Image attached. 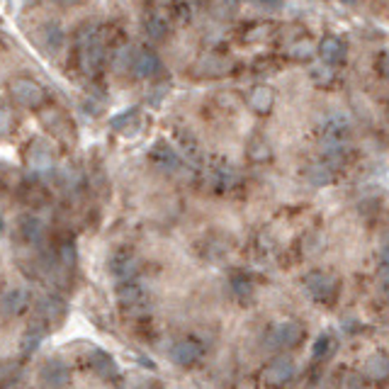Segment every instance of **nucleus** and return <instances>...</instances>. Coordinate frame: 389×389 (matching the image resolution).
<instances>
[{"instance_id":"obj_9","label":"nucleus","mask_w":389,"mask_h":389,"mask_svg":"<svg viewBox=\"0 0 389 389\" xmlns=\"http://www.w3.org/2000/svg\"><path fill=\"white\" fill-rule=\"evenodd\" d=\"M302 338V326L297 321H282L277 326H272L270 331V346L275 348H292L299 343Z\"/></svg>"},{"instance_id":"obj_25","label":"nucleus","mask_w":389,"mask_h":389,"mask_svg":"<svg viewBox=\"0 0 389 389\" xmlns=\"http://www.w3.org/2000/svg\"><path fill=\"white\" fill-rule=\"evenodd\" d=\"M137 117H139V110H127L124 114H117V117L112 119V129L124 134V137H132V134L141 127V119H137Z\"/></svg>"},{"instance_id":"obj_38","label":"nucleus","mask_w":389,"mask_h":389,"mask_svg":"<svg viewBox=\"0 0 389 389\" xmlns=\"http://www.w3.org/2000/svg\"><path fill=\"white\" fill-rule=\"evenodd\" d=\"M263 6H270V8H277L282 3V0H261Z\"/></svg>"},{"instance_id":"obj_1","label":"nucleus","mask_w":389,"mask_h":389,"mask_svg":"<svg viewBox=\"0 0 389 389\" xmlns=\"http://www.w3.org/2000/svg\"><path fill=\"white\" fill-rule=\"evenodd\" d=\"M41 124L46 127V132L52 134L59 141H66L68 146L76 143V124L73 119L63 112L61 108H44L41 110Z\"/></svg>"},{"instance_id":"obj_34","label":"nucleus","mask_w":389,"mask_h":389,"mask_svg":"<svg viewBox=\"0 0 389 389\" xmlns=\"http://www.w3.org/2000/svg\"><path fill=\"white\" fill-rule=\"evenodd\" d=\"M146 32H149V34L154 37V39H161V37H163L166 32H168V25H166V22L161 20V17H151V20L146 22Z\"/></svg>"},{"instance_id":"obj_27","label":"nucleus","mask_w":389,"mask_h":389,"mask_svg":"<svg viewBox=\"0 0 389 389\" xmlns=\"http://www.w3.org/2000/svg\"><path fill=\"white\" fill-rule=\"evenodd\" d=\"M343 44H341V39H336V37H328V39H323L321 44H319V54H321V61L323 63H338L341 59H343Z\"/></svg>"},{"instance_id":"obj_33","label":"nucleus","mask_w":389,"mask_h":389,"mask_svg":"<svg viewBox=\"0 0 389 389\" xmlns=\"http://www.w3.org/2000/svg\"><path fill=\"white\" fill-rule=\"evenodd\" d=\"M57 258H59V263H61V266H66L68 270H73V268H76V246H73L71 241H66V243L59 248Z\"/></svg>"},{"instance_id":"obj_30","label":"nucleus","mask_w":389,"mask_h":389,"mask_svg":"<svg viewBox=\"0 0 389 389\" xmlns=\"http://www.w3.org/2000/svg\"><path fill=\"white\" fill-rule=\"evenodd\" d=\"M248 156H251L253 161H268L270 159V146L266 143V139H261V137L251 139V143H248Z\"/></svg>"},{"instance_id":"obj_8","label":"nucleus","mask_w":389,"mask_h":389,"mask_svg":"<svg viewBox=\"0 0 389 389\" xmlns=\"http://www.w3.org/2000/svg\"><path fill=\"white\" fill-rule=\"evenodd\" d=\"M200 358H202V346L197 341H192V338H183V341L173 343V348H170V360L175 365H180V368H190V365H194Z\"/></svg>"},{"instance_id":"obj_41","label":"nucleus","mask_w":389,"mask_h":389,"mask_svg":"<svg viewBox=\"0 0 389 389\" xmlns=\"http://www.w3.org/2000/svg\"><path fill=\"white\" fill-rule=\"evenodd\" d=\"M0 229H3V219H0Z\"/></svg>"},{"instance_id":"obj_3","label":"nucleus","mask_w":389,"mask_h":389,"mask_svg":"<svg viewBox=\"0 0 389 389\" xmlns=\"http://www.w3.org/2000/svg\"><path fill=\"white\" fill-rule=\"evenodd\" d=\"M25 163H27V168L34 170V173H46V170H52L54 163H57L54 146L46 141L44 137L32 139L25 149Z\"/></svg>"},{"instance_id":"obj_26","label":"nucleus","mask_w":389,"mask_h":389,"mask_svg":"<svg viewBox=\"0 0 389 389\" xmlns=\"http://www.w3.org/2000/svg\"><path fill=\"white\" fill-rule=\"evenodd\" d=\"M15 127H17L15 108H12V105L8 103V100H3V97H0V139L12 137Z\"/></svg>"},{"instance_id":"obj_19","label":"nucleus","mask_w":389,"mask_h":389,"mask_svg":"<svg viewBox=\"0 0 389 389\" xmlns=\"http://www.w3.org/2000/svg\"><path fill=\"white\" fill-rule=\"evenodd\" d=\"M229 68H231L229 59L217 57V54H207V57H202L200 61H197L194 73H200V76H207V78H217V76H224Z\"/></svg>"},{"instance_id":"obj_11","label":"nucleus","mask_w":389,"mask_h":389,"mask_svg":"<svg viewBox=\"0 0 389 389\" xmlns=\"http://www.w3.org/2000/svg\"><path fill=\"white\" fill-rule=\"evenodd\" d=\"M295 372H297V370H295V363H292L290 355H280V358H275L268 365L263 377H266L268 384H287L295 377Z\"/></svg>"},{"instance_id":"obj_31","label":"nucleus","mask_w":389,"mask_h":389,"mask_svg":"<svg viewBox=\"0 0 389 389\" xmlns=\"http://www.w3.org/2000/svg\"><path fill=\"white\" fill-rule=\"evenodd\" d=\"M333 338H331V333H323V336H319L317 338V343H314V360H323V358H328L331 355V350H333Z\"/></svg>"},{"instance_id":"obj_12","label":"nucleus","mask_w":389,"mask_h":389,"mask_svg":"<svg viewBox=\"0 0 389 389\" xmlns=\"http://www.w3.org/2000/svg\"><path fill=\"white\" fill-rule=\"evenodd\" d=\"M41 319H44L49 326H59V323L66 319V304H63V299L54 297V295H49V297L39 299V304H37V312Z\"/></svg>"},{"instance_id":"obj_6","label":"nucleus","mask_w":389,"mask_h":389,"mask_svg":"<svg viewBox=\"0 0 389 389\" xmlns=\"http://www.w3.org/2000/svg\"><path fill=\"white\" fill-rule=\"evenodd\" d=\"M321 139L326 149H341L350 139V122L343 114H333V117L323 119L321 127Z\"/></svg>"},{"instance_id":"obj_35","label":"nucleus","mask_w":389,"mask_h":389,"mask_svg":"<svg viewBox=\"0 0 389 389\" xmlns=\"http://www.w3.org/2000/svg\"><path fill=\"white\" fill-rule=\"evenodd\" d=\"M234 292L241 299H248L253 295V285L248 280H243V277H234Z\"/></svg>"},{"instance_id":"obj_7","label":"nucleus","mask_w":389,"mask_h":389,"mask_svg":"<svg viewBox=\"0 0 389 389\" xmlns=\"http://www.w3.org/2000/svg\"><path fill=\"white\" fill-rule=\"evenodd\" d=\"M49 323L44 321V319L39 317V314H34V317L30 319V323H27V331L25 336H22V343H20V350L22 355H32L37 348L41 346V341L46 338V333H49Z\"/></svg>"},{"instance_id":"obj_15","label":"nucleus","mask_w":389,"mask_h":389,"mask_svg":"<svg viewBox=\"0 0 389 389\" xmlns=\"http://www.w3.org/2000/svg\"><path fill=\"white\" fill-rule=\"evenodd\" d=\"M27 304H30V292L22 290V287H12L0 299V312L6 317H17V314L25 312Z\"/></svg>"},{"instance_id":"obj_39","label":"nucleus","mask_w":389,"mask_h":389,"mask_svg":"<svg viewBox=\"0 0 389 389\" xmlns=\"http://www.w3.org/2000/svg\"><path fill=\"white\" fill-rule=\"evenodd\" d=\"M54 3H59V6H76L78 0H54Z\"/></svg>"},{"instance_id":"obj_29","label":"nucleus","mask_w":389,"mask_h":389,"mask_svg":"<svg viewBox=\"0 0 389 389\" xmlns=\"http://www.w3.org/2000/svg\"><path fill=\"white\" fill-rule=\"evenodd\" d=\"M59 175H61V178H59V183H61L66 190H76L78 185L83 183V175L78 173L73 166H63V168L59 170Z\"/></svg>"},{"instance_id":"obj_2","label":"nucleus","mask_w":389,"mask_h":389,"mask_svg":"<svg viewBox=\"0 0 389 389\" xmlns=\"http://www.w3.org/2000/svg\"><path fill=\"white\" fill-rule=\"evenodd\" d=\"M10 97L15 100L20 108H27V110H37L44 105L46 95H44V88L39 86L37 81H32V78H25V76H17L10 81Z\"/></svg>"},{"instance_id":"obj_20","label":"nucleus","mask_w":389,"mask_h":389,"mask_svg":"<svg viewBox=\"0 0 389 389\" xmlns=\"http://www.w3.org/2000/svg\"><path fill=\"white\" fill-rule=\"evenodd\" d=\"M110 270H112V275L117 277L119 282L134 280L139 272V261L134 256H127V253H119V256H114L112 261H110Z\"/></svg>"},{"instance_id":"obj_10","label":"nucleus","mask_w":389,"mask_h":389,"mask_svg":"<svg viewBox=\"0 0 389 389\" xmlns=\"http://www.w3.org/2000/svg\"><path fill=\"white\" fill-rule=\"evenodd\" d=\"M307 290L312 292V297L319 302H331L333 295H336V280L326 272H312V275L304 280Z\"/></svg>"},{"instance_id":"obj_40","label":"nucleus","mask_w":389,"mask_h":389,"mask_svg":"<svg viewBox=\"0 0 389 389\" xmlns=\"http://www.w3.org/2000/svg\"><path fill=\"white\" fill-rule=\"evenodd\" d=\"M341 3H346V6H353L355 0H341Z\"/></svg>"},{"instance_id":"obj_22","label":"nucleus","mask_w":389,"mask_h":389,"mask_svg":"<svg viewBox=\"0 0 389 389\" xmlns=\"http://www.w3.org/2000/svg\"><path fill=\"white\" fill-rule=\"evenodd\" d=\"M17 234H20V239L25 241L27 246H39L41 239H44V226H41L39 219H34V217H25V219L20 221V226H17Z\"/></svg>"},{"instance_id":"obj_5","label":"nucleus","mask_w":389,"mask_h":389,"mask_svg":"<svg viewBox=\"0 0 389 389\" xmlns=\"http://www.w3.org/2000/svg\"><path fill=\"white\" fill-rule=\"evenodd\" d=\"M100 66H103V41L95 27H90L81 34V68L92 76Z\"/></svg>"},{"instance_id":"obj_32","label":"nucleus","mask_w":389,"mask_h":389,"mask_svg":"<svg viewBox=\"0 0 389 389\" xmlns=\"http://www.w3.org/2000/svg\"><path fill=\"white\" fill-rule=\"evenodd\" d=\"M132 61H134V54L129 46H122V49H117V54H114V71L117 73H124L132 68Z\"/></svg>"},{"instance_id":"obj_16","label":"nucleus","mask_w":389,"mask_h":389,"mask_svg":"<svg viewBox=\"0 0 389 389\" xmlns=\"http://www.w3.org/2000/svg\"><path fill=\"white\" fill-rule=\"evenodd\" d=\"M161 71V61L154 52L149 49H141V52L134 54V61H132V73L137 78H154L156 73Z\"/></svg>"},{"instance_id":"obj_36","label":"nucleus","mask_w":389,"mask_h":389,"mask_svg":"<svg viewBox=\"0 0 389 389\" xmlns=\"http://www.w3.org/2000/svg\"><path fill=\"white\" fill-rule=\"evenodd\" d=\"M382 268H389V234L382 241Z\"/></svg>"},{"instance_id":"obj_17","label":"nucleus","mask_w":389,"mask_h":389,"mask_svg":"<svg viewBox=\"0 0 389 389\" xmlns=\"http://www.w3.org/2000/svg\"><path fill=\"white\" fill-rule=\"evenodd\" d=\"M37 39H39V46L44 52L57 54L63 46V30L57 25V22H44L37 32Z\"/></svg>"},{"instance_id":"obj_37","label":"nucleus","mask_w":389,"mask_h":389,"mask_svg":"<svg viewBox=\"0 0 389 389\" xmlns=\"http://www.w3.org/2000/svg\"><path fill=\"white\" fill-rule=\"evenodd\" d=\"M379 68H382V76L389 78V52L382 54V61H379Z\"/></svg>"},{"instance_id":"obj_14","label":"nucleus","mask_w":389,"mask_h":389,"mask_svg":"<svg viewBox=\"0 0 389 389\" xmlns=\"http://www.w3.org/2000/svg\"><path fill=\"white\" fill-rule=\"evenodd\" d=\"M86 365L92 370V372L97 375V377H114L117 375V363H114L112 358H110L108 350L103 348H92L90 353H88L86 358Z\"/></svg>"},{"instance_id":"obj_23","label":"nucleus","mask_w":389,"mask_h":389,"mask_svg":"<svg viewBox=\"0 0 389 389\" xmlns=\"http://www.w3.org/2000/svg\"><path fill=\"white\" fill-rule=\"evenodd\" d=\"M178 154L188 159L190 163H200L202 161V146L200 141L190 132H178Z\"/></svg>"},{"instance_id":"obj_24","label":"nucleus","mask_w":389,"mask_h":389,"mask_svg":"<svg viewBox=\"0 0 389 389\" xmlns=\"http://www.w3.org/2000/svg\"><path fill=\"white\" fill-rule=\"evenodd\" d=\"M365 375L370 379H387L389 377V355L377 350L365 360Z\"/></svg>"},{"instance_id":"obj_28","label":"nucleus","mask_w":389,"mask_h":389,"mask_svg":"<svg viewBox=\"0 0 389 389\" xmlns=\"http://www.w3.org/2000/svg\"><path fill=\"white\" fill-rule=\"evenodd\" d=\"M307 178H309V183H314V185H328L333 180V173L323 163H314L307 168Z\"/></svg>"},{"instance_id":"obj_18","label":"nucleus","mask_w":389,"mask_h":389,"mask_svg":"<svg viewBox=\"0 0 389 389\" xmlns=\"http://www.w3.org/2000/svg\"><path fill=\"white\" fill-rule=\"evenodd\" d=\"M151 161H154L163 173H173V170L180 166V154L173 149V146H168L166 141H159L154 149H151Z\"/></svg>"},{"instance_id":"obj_21","label":"nucleus","mask_w":389,"mask_h":389,"mask_svg":"<svg viewBox=\"0 0 389 389\" xmlns=\"http://www.w3.org/2000/svg\"><path fill=\"white\" fill-rule=\"evenodd\" d=\"M272 105H275V92H272V88H268V86H256L251 92H248V108L256 110L258 114L270 112Z\"/></svg>"},{"instance_id":"obj_13","label":"nucleus","mask_w":389,"mask_h":389,"mask_svg":"<svg viewBox=\"0 0 389 389\" xmlns=\"http://www.w3.org/2000/svg\"><path fill=\"white\" fill-rule=\"evenodd\" d=\"M39 382L46 387H68L71 384V372L61 360H49V363L41 368Z\"/></svg>"},{"instance_id":"obj_4","label":"nucleus","mask_w":389,"mask_h":389,"mask_svg":"<svg viewBox=\"0 0 389 389\" xmlns=\"http://www.w3.org/2000/svg\"><path fill=\"white\" fill-rule=\"evenodd\" d=\"M117 297L119 307L127 314H132V317H141L149 309V295H146V290L137 280H124L117 290Z\"/></svg>"}]
</instances>
